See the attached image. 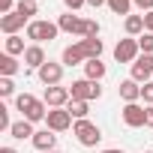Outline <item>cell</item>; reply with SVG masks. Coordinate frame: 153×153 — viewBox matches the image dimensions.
<instances>
[{
    "instance_id": "obj_1",
    "label": "cell",
    "mask_w": 153,
    "mask_h": 153,
    "mask_svg": "<svg viewBox=\"0 0 153 153\" xmlns=\"http://www.w3.org/2000/svg\"><path fill=\"white\" fill-rule=\"evenodd\" d=\"M15 108H18L21 117L30 120V123H39V120H45V114H48V111H45V108H48L45 99H36L33 93H18V96H15Z\"/></svg>"
},
{
    "instance_id": "obj_2",
    "label": "cell",
    "mask_w": 153,
    "mask_h": 153,
    "mask_svg": "<svg viewBox=\"0 0 153 153\" xmlns=\"http://www.w3.org/2000/svg\"><path fill=\"white\" fill-rule=\"evenodd\" d=\"M72 135L78 138V144H81V147H96V144L102 141V132H99V126H96V123H90V120H75V126H72Z\"/></svg>"
},
{
    "instance_id": "obj_3",
    "label": "cell",
    "mask_w": 153,
    "mask_h": 153,
    "mask_svg": "<svg viewBox=\"0 0 153 153\" xmlns=\"http://www.w3.org/2000/svg\"><path fill=\"white\" fill-rule=\"evenodd\" d=\"M60 27L54 21H30L27 24V39H33V45H42V42H51L57 39Z\"/></svg>"
},
{
    "instance_id": "obj_4",
    "label": "cell",
    "mask_w": 153,
    "mask_h": 153,
    "mask_svg": "<svg viewBox=\"0 0 153 153\" xmlns=\"http://www.w3.org/2000/svg\"><path fill=\"white\" fill-rule=\"evenodd\" d=\"M69 93H72V99L93 102V99H99V96H102V87H99V81H90V78H78V81H72Z\"/></svg>"
},
{
    "instance_id": "obj_5",
    "label": "cell",
    "mask_w": 153,
    "mask_h": 153,
    "mask_svg": "<svg viewBox=\"0 0 153 153\" xmlns=\"http://www.w3.org/2000/svg\"><path fill=\"white\" fill-rule=\"evenodd\" d=\"M141 57V48H138V39H132V36H126V39H120L117 45H114V60L117 63H135Z\"/></svg>"
},
{
    "instance_id": "obj_6",
    "label": "cell",
    "mask_w": 153,
    "mask_h": 153,
    "mask_svg": "<svg viewBox=\"0 0 153 153\" xmlns=\"http://www.w3.org/2000/svg\"><path fill=\"white\" fill-rule=\"evenodd\" d=\"M153 75V54H141L132 66H129V78L138 81V84H147Z\"/></svg>"
},
{
    "instance_id": "obj_7",
    "label": "cell",
    "mask_w": 153,
    "mask_h": 153,
    "mask_svg": "<svg viewBox=\"0 0 153 153\" xmlns=\"http://www.w3.org/2000/svg\"><path fill=\"white\" fill-rule=\"evenodd\" d=\"M123 123H126L129 129L147 126V108L138 105V102H126V105H123Z\"/></svg>"
},
{
    "instance_id": "obj_8",
    "label": "cell",
    "mask_w": 153,
    "mask_h": 153,
    "mask_svg": "<svg viewBox=\"0 0 153 153\" xmlns=\"http://www.w3.org/2000/svg\"><path fill=\"white\" fill-rule=\"evenodd\" d=\"M45 123H48L51 132H66L69 126H75V123H72V114H69L66 108H48Z\"/></svg>"
},
{
    "instance_id": "obj_9",
    "label": "cell",
    "mask_w": 153,
    "mask_h": 153,
    "mask_svg": "<svg viewBox=\"0 0 153 153\" xmlns=\"http://www.w3.org/2000/svg\"><path fill=\"white\" fill-rule=\"evenodd\" d=\"M45 105L48 108H66L69 105V99H72V93H69V87H60V84H54V87H45Z\"/></svg>"
},
{
    "instance_id": "obj_10",
    "label": "cell",
    "mask_w": 153,
    "mask_h": 153,
    "mask_svg": "<svg viewBox=\"0 0 153 153\" xmlns=\"http://www.w3.org/2000/svg\"><path fill=\"white\" fill-rule=\"evenodd\" d=\"M39 72V81L45 84V87H54V84H60V78H63V63H45V66H39L36 69Z\"/></svg>"
},
{
    "instance_id": "obj_11",
    "label": "cell",
    "mask_w": 153,
    "mask_h": 153,
    "mask_svg": "<svg viewBox=\"0 0 153 153\" xmlns=\"http://www.w3.org/2000/svg\"><path fill=\"white\" fill-rule=\"evenodd\" d=\"M24 24H30V21H27L21 12H9V15L0 18V30H3L6 36H18V30H21Z\"/></svg>"
},
{
    "instance_id": "obj_12",
    "label": "cell",
    "mask_w": 153,
    "mask_h": 153,
    "mask_svg": "<svg viewBox=\"0 0 153 153\" xmlns=\"http://www.w3.org/2000/svg\"><path fill=\"white\" fill-rule=\"evenodd\" d=\"M63 66H78V63H87V54L81 48V42H75V45H66L63 48V57H60Z\"/></svg>"
},
{
    "instance_id": "obj_13",
    "label": "cell",
    "mask_w": 153,
    "mask_h": 153,
    "mask_svg": "<svg viewBox=\"0 0 153 153\" xmlns=\"http://www.w3.org/2000/svg\"><path fill=\"white\" fill-rule=\"evenodd\" d=\"M141 87H144V84H138V81L126 78V81H120L117 93H120V99H123V102H138V99H141Z\"/></svg>"
},
{
    "instance_id": "obj_14",
    "label": "cell",
    "mask_w": 153,
    "mask_h": 153,
    "mask_svg": "<svg viewBox=\"0 0 153 153\" xmlns=\"http://www.w3.org/2000/svg\"><path fill=\"white\" fill-rule=\"evenodd\" d=\"M30 141H33V147H36L39 153H48V150H54V144H57V135H54L51 129H39V132H36Z\"/></svg>"
},
{
    "instance_id": "obj_15",
    "label": "cell",
    "mask_w": 153,
    "mask_h": 153,
    "mask_svg": "<svg viewBox=\"0 0 153 153\" xmlns=\"http://www.w3.org/2000/svg\"><path fill=\"white\" fill-rule=\"evenodd\" d=\"M48 60H45V51H42V45H27V51H24V66H30V69H39V66H45Z\"/></svg>"
},
{
    "instance_id": "obj_16",
    "label": "cell",
    "mask_w": 153,
    "mask_h": 153,
    "mask_svg": "<svg viewBox=\"0 0 153 153\" xmlns=\"http://www.w3.org/2000/svg\"><path fill=\"white\" fill-rule=\"evenodd\" d=\"M81 42V48H84V54H87V60H99L102 57V39L99 36H87V39H78Z\"/></svg>"
},
{
    "instance_id": "obj_17",
    "label": "cell",
    "mask_w": 153,
    "mask_h": 153,
    "mask_svg": "<svg viewBox=\"0 0 153 153\" xmlns=\"http://www.w3.org/2000/svg\"><path fill=\"white\" fill-rule=\"evenodd\" d=\"M57 27H60L63 33H78V30H81V18L75 15V12H66V15L57 18Z\"/></svg>"
},
{
    "instance_id": "obj_18",
    "label": "cell",
    "mask_w": 153,
    "mask_h": 153,
    "mask_svg": "<svg viewBox=\"0 0 153 153\" xmlns=\"http://www.w3.org/2000/svg\"><path fill=\"white\" fill-rule=\"evenodd\" d=\"M9 135H12V138H18V141H24V138H33L36 132H33V123L21 117L18 123H12V129H9Z\"/></svg>"
},
{
    "instance_id": "obj_19",
    "label": "cell",
    "mask_w": 153,
    "mask_h": 153,
    "mask_svg": "<svg viewBox=\"0 0 153 153\" xmlns=\"http://www.w3.org/2000/svg\"><path fill=\"white\" fill-rule=\"evenodd\" d=\"M105 63L102 60H87L84 63V78H90V81H99V78H105Z\"/></svg>"
},
{
    "instance_id": "obj_20",
    "label": "cell",
    "mask_w": 153,
    "mask_h": 153,
    "mask_svg": "<svg viewBox=\"0 0 153 153\" xmlns=\"http://www.w3.org/2000/svg\"><path fill=\"white\" fill-rule=\"evenodd\" d=\"M66 111H69L75 120H87V114H90V102H81V99H69Z\"/></svg>"
},
{
    "instance_id": "obj_21",
    "label": "cell",
    "mask_w": 153,
    "mask_h": 153,
    "mask_svg": "<svg viewBox=\"0 0 153 153\" xmlns=\"http://www.w3.org/2000/svg\"><path fill=\"white\" fill-rule=\"evenodd\" d=\"M18 69H21V66H18V60H15L12 54H0V75H3V78H12Z\"/></svg>"
},
{
    "instance_id": "obj_22",
    "label": "cell",
    "mask_w": 153,
    "mask_h": 153,
    "mask_svg": "<svg viewBox=\"0 0 153 153\" xmlns=\"http://www.w3.org/2000/svg\"><path fill=\"white\" fill-rule=\"evenodd\" d=\"M123 27H126V33H129V36H141V33L147 30V27H144V15H126Z\"/></svg>"
},
{
    "instance_id": "obj_23",
    "label": "cell",
    "mask_w": 153,
    "mask_h": 153,
    "mask_svg": "<svg viewBox=\"0 0 153 153\" xmlns=\"http://www.w3.org/2000/svg\"><path fill=\"white\" fill-rule=\"evenodd\" d=\"M15 12H21V15H24V18L30 21V18H33V15L39 12V6H36V0H18V6H15Z\"/></svg>"
},
{
    "instance_id": "obj_24",
    "label": "cell",
    "mask_w": 153,
    "mask_h": 153,
    "mask_svg": "<svg viewBox=\"0 0 153 153\" xmlns=\"http://www.w3.org/2000/svg\"><path fill=\"white\" fill-rule=\"evenodd\" d=\"M78 36H81V39H87V36H99V24H96L93 18H81V30H78Z\"/></svg>"
},
{
    "instance_id": "obj_25",
    "label": "cell",
    "mask_w": 153,
    "mask_h": 153,
    "mask_svg": "<svg viewBox=\"0 0 153 153\" xmlns=\"http://www.w3.org/2000/svg\"><path fill=\"white\" fill-rule=\"evenodd\" d=\"M24 51L27 48H24V39L21 36H6V54L15 57V54H24Z\"/></svg>"
},
{
    "instance_id": "obj_26",
    "label": "cell",
    "mask_w": 153,
    "mask_h": 153,
    "mask_svg": "<svg viewBox=\"0 0 153 153\" xmlns=\"http://www.w3.org/2000/svg\"><path fill=\"white\" fill-rule=\"evenodd\" d=\"M114 15H129V9H132V0H108L105 3Z\"/></svg>"
},
{
    "instance_id": "obj_27",
    "label": "cell",
    "mask_w": 153,
    "mask_h": 153,
    "mask_svg": "<svg viewBox=\"0 0 153 153\" xmlns=\"http://www.w3.org/2000/svg\"><path fill=\"white\" fill-rule=\"evenodd\" d=\"M138 48H141V54H153V33H141L138 36Z\"/></svg>"
},
{
    "instance_id": "obj_28",
    "label": "cell",
    "mask_w": 153,
    "mask_h": 153,
    "mask_svg": "<svg viewBox=\"0 0 153 153\" xmlns=\"http://www.w3.org/2000/svg\"><path fill=\"white\" fill-rule=\"evenodd\" d=\"M12 93H15L12 78H3V75H0V96H12Z\"/></svg>"
},
{
    "instance_id": "obj_29",
    "label": "cell",
    "mask_w": 153,
    "mask_h": 153,
    "mask_svg": "<svg viewBox=\"0 0 153 153\" xmlns=\"http://www.w3.org/2000/svg\"><path fill=\"white\" fill-rule=\"evenodd\" d=\"M0 129H6V132L12 129V123H9V108H6V105H0Z\"/></svg>"
},
{
    "instance_id": "obj_30",
    "label": "cell",
    "mask_w": 153,
    "mask_h": 153,
    "mask_svg": "<svg viewBox=\"0 0 153 153\" xmlns=\"http://www.w3.org/2000/svg\"><path fill=\"white\" fill-rule=\"evenodd\" d=\"M141 99H144L147 105H153V81H147V84L141 87Z\"/></svg>"
},
{
    "instance_id": "obj_31",
    "label": "cell",
    "mask_w": 153,
    "mask_h": 153,
    "mask_svg": "<svg viewBox=\"0 0 153 153\" xmlns=\"http://www.w3.org/2000/svg\"><path fill=\"white\" fill-rule=\"evenodd\" d=\"M84 3H87V0H63V6H66L69 12H78V9H81Z\"/></svg>"
},
{
    "instance_id": "obj_32",
    "label": "cell",
    "mask_w": 153,
    "mask_h": 153,
    "mask_svg": "<svg viewBox=\"0 0 153 153\" xmlns=\"http://www.w3.org/2000/svg\"><path fill=\"white\" fill-rule=\"evenodd\" d=\"M15 0H0V12H3V15H9V12H15Z\"/></svg>"
},
{
    "instance_id": "obj_33",
    "label": "cell",
    "mask_w": 153,
    "mask_h": 153,
    "mask_svg": "<svg viewBox=\"0 0 153 153\" xmlns=\"http://www.w3.org/2000/svg\"><path fill=\"white\" fill-rule=\"evenodd\" d=\"M132 3H135L138 9H147V12H153V0H132Z\"/></svg>"
},
{
    "instance_id": "obj_34",
    "label": "cell",
    "mask_w": 153,
    "mask_h": 153,
    "mask_svg": "<svg viewBox=\"0 0 153 153\" xmlns=\"http://www.w3.org/2000/svg\"><path fill=\"white\" fill-rule=\"evenodd\" d=\"M144 27H147V33H153V12L144 15Z\"/></svg>"
},
{
    "instance_id": "obj_35",
    "label": "cell",
    "mask_w": 153,
    "mask_h": 153,
    "mask_svg": "<svg viewBox=\"0 0 153 153\" xmlns=\"http://www.w3.org/2000/svg\"><path fill=\"white\" fill-rule=\"evenodd\" d=\"M147 126H153V105H147Z\"/></svg>"
},
{
    "instance_id": "obj_36",
    "label": "cell",
    "mask_w": 153,
    "mask_h": 153,
    "mask_svg": "<svg viewBox=\"0 0 153 153\" xmlns=\"http://www.w3.org/2000/svg\"><path fill=\"white\" fill-rule=\"evenodd\" d=\"M102 3H108V0H87V6H102Z\"/></svg>"
},
{
    "instance_id": "obj_37",
    "label": "cell",
    "mask_w": 153,
    "mask_h": 153,
    "mask_svg": "<svg viewBox=\"0 0 153 153\" xmlns=\"http://www.w3.org/2000/svg\"><path fill=\"white\" fill-rule=\"evenodd\" d=\"M0 153H18L15 147H0Z\"/></svg>"
},
{
    "instance_id": "obj_38",
    "label": "cell",
    "mask_w": 153,
    "mask_h": 153,
    "mask_svg": "<svg viewBox=\"0 0 153 153\" xmlns=\"http://www.w3.org/2000/svg\"><path fill=\"white\" fill-rule=\"evenodd\" d=\"M102 153H123V150H117V147H108V150H102Z\"/></svg>"
},
{
    "instance_id": "obj_39",
    "label": "cell",
    "mask_w": 153,
    "mask_h": 153,
    "mask_svg": "<svg viewBox=\"0 0 153 153\" xmlns=\"http://www.w3.org/2000/svg\"><path fill=\"white\" fill-rule=\"evenodd\" d=\"M48 153H60V150H48Z\"/></svg>"
},
{
    "instance_id": "obj_40",
    "label": "cell",
    "mask_w": 153,
    "mask_h": 153,
    "mask_svg": "<svg viewBox=\"0 0 153 153\" xmlns=\"http://www.w3.org/2000/svg\"><path fill=\"white\" fill-rule=\"evenodd\" d=\"M144 153H153V150H144Z\"/></svg>"
}]
</instances>
